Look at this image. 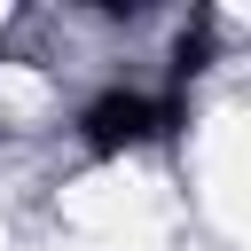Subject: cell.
I'll return each instance as SVG.
<instances>
[{
    "label": "cell",
    "mask_w": 251,
    "mask_h": 251,
    "mask_svg": "<svg viewBox=\"0 0 251 251\" xmlns=\"http://www.w3.org/2000/svg\"><path fill=\"white\" fill-rule=\"evenodd\" d=\"M173 126H180V102H173V94H165V102H149V94H133V86H110V94H94V102L78 110L86 149H133V141L173 133Z\"/></svg>",
    "instance_id": "1"
},
{
    "label": "cell",
    "mask_w": 251,
    "mask_h": 251,
    "mask_svg": "<svg viewBox=\"0 0 251 251\" xmlns=\"http://www.w3.org/2000/svg\"><path fill=\"white\" fill-rule=\"evenodd\" d=\"M204 55H212V16H196V24L180 31V47H173V71H180V78H196V71H204Z\"/></svg>",
    "instance_id": "2"
}]
</instances>
